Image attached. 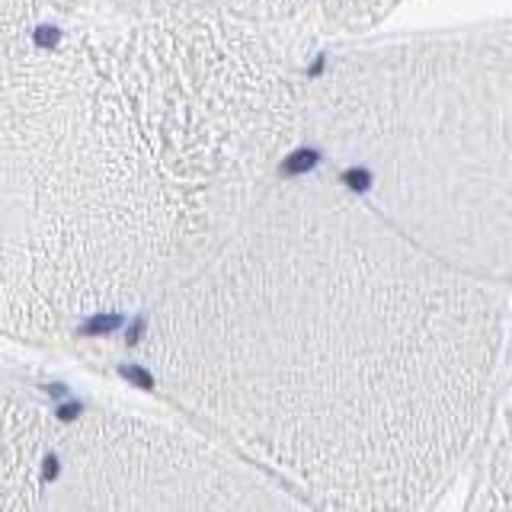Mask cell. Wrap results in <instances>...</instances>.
I'll list each match as a JSON object with an SVG mask.
<instances>
[{
  "label": "cell",
  "mask_w": 512,
  "mask_h": 512,
  "mask_svg": "<svg viewBox=\"0 0 512 512\" xmlns=\"http://www.w3.org/2000/svg\"><path fill=\"white\" fill-rule=\"evenodd\" d=\"M0 509H301L253 461L199 423L93 397H48L4 372Z\"/></svg>",
  "instance_id": "obj_4"
},
{
  "label": "cell",
  "mask_w": 512,
  "mask_h": 512,
  "mask_svg": "<svg viewBox=\"0 0 512 512\" xmlns=\"http://www.w3.org/2000/svg\"><path fill=\"white\" fill-rule=\"evenodd\" d=\"M500 288L327 173L279 176L141 314L135 365L301 506L426 509L493 410Z\"/></svg>",
  "instance_id": "obj_1"
},
{
  "label": "cell",
  "mask_w": 512,
  "mask_h": 512,
  "mask_svg": "<svg viewBox=\"0 0 512 512\" xmlns=\"http://www.w3.org/2000/svg\"><path fill=\"white\" fill-rule=\"evenodd\" d=\"M301 138L420 247L512 282V16L330 48L301 77Z\"/></svg>",
  "instance_id": "obj_3"
},
{
  "label": "cell",
  "mask_w": 512,
  "mask_h": 512,
  "mask_svg": "<svg viewBox=\"0 0 512 512\" xmlns=\"http://www.w3.org/2000/svg\"><path fill=\"white\" fill-rule=\"evenodd\" d=\"M317 13V0H0V26L26 23L45 13L100 16H192L215 13L237 20L288 26L304 13Z\"/></svg>",
  "instance_id": "obj_5"
},
{
  "label": "cell",
  "mask_w": 512,
  "mask_h": 512,
  "mask_svg": "<svg viewBox=\"0 0 512 512\" xmlns=\"http://www.w3.org/2000/svg\"><path fill=\"white\" fill-rule=\"evenodd\" d=\"M282 26L45 13L4 26L0 327L48 343L151 311L301 138Z\"/></svg>",
  "instance_id": "obj_2"
},
{
  "label": "cell",
  "mask_w": 512,
  "mask_h": 512,
  "mask_svg": "<svg viewBox=\"0 0 512 512\" xmlns=\"http://www.w3.org/2000/svg\"><path fill=\"white\" fill-rule=\"evenodd\" d=\"M404 0H317V16L336 29H368L394 13Z\"/></svg>",
  "instance_id": "obj_6"
}]
</instances>
